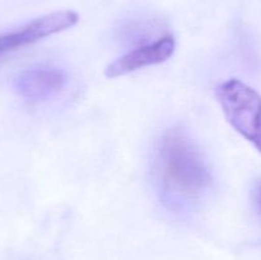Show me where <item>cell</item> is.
Listing matches in <instances>:
<instances>
[{"instance_id":"obj_1","label":"cell","mask_w":261,"mask_h":260,"mask_svg":"<svg viewBox=\"0 0 261 260\" xmlns=\"http://www.w3.org/2000/svg\"><path fill=\"white\" fill-rule=\"evenodd\" d=\"M154 171L165 199L194 201L209 190L213 176L208 163L185 130H167L158 143Z\"/></svg>"},{"instance_id":"obj_5","label":"cell","mask_w":261,"mask_h":260,"mask_svg":"<svg viewBox=\"0 0 261 260\" xmlns=\"http://www.w3.org/2000/svg\"><path fill=\"white\" fill-rule=\"evenodd\" d=\"M68 83V75L58 68H32L22 71L14 81V88L20 97L41 101L59 93Z\"/></svg>"},{"instance_id":"obj_4","label":"cell","mask_w":261,"mask_h":260,"mask_svg":"<svg viewBox=\"0 0 261 260\" xmlns=\"http://www.w3.org/2000/svg\"><path fill=\"white\" fill-rule=\"evenodd\" d=\"M175 48L176 41L173 36H162L154 42L145 43L134 50H130L129 53L112 61L105 69V75L110 79L119 78L145 66L162 64L173 55Z\"/></svg>"},{"instance_id":"obj_2","label":"cell","mask_w":261,"mask_h":260,"mask_svg":"<svg viewBox=\"0 0 261 260\" xmlns=\"http://www.w3.org/2000/svg\"><path fill=\"white\" fill-rule=\"evenodd\" d=\"M216 97L228 124L261 153V94L240 79L219 84Z\"/></svg>"},{"instance_id":"obj_6","label":"cell","mask_w":261,"mask_h":260,"mask_svg":"<svg viewBox=\"0 0 261 260\" xmlns=\"http://www.w3.org/2000/svg\"><path fill=\"white\" fill-rule=\"evenodd\" d=\"M252 198H254L255 206H256L257 211L261 213V181L259 184H256L254 189V194H252Z\"/></svg>"},{"instance_id":"obj_3","label":"cell","mask_w":261,"mask_h":260,"mask_svg":"<svg viewBox=\"0 0 261 260\" xmlns=\"http://www.w3.org/2000/svg\"><path fill=\"white\" fill-rule=\"evenodd\" d=\"M78 20L79 15L73 10H59L32 19L12 31L0 33V56L69 30Z\"/></svg>"}]
</instances>
